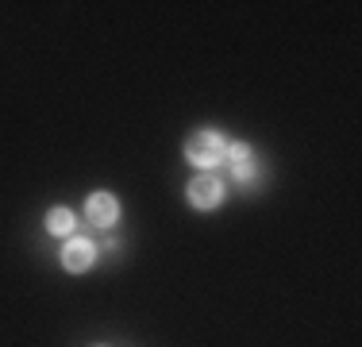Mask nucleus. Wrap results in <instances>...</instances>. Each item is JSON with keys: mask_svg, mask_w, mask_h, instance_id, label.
<instances>
[{"mask_svg": "<svg viewBox=\"0 0 362 347\" xmlns=\"http://www.w3.org/2000/svg\"><path fill=\"white\" fill-rule=\"evenodd\" d=\"M223 162L231 166V174H235L239 181H251L258 162H255V151L247 143H228V154H223Z\"/></svg>", "mask_w": 362, "mask_h": 347, "instance_id": "obj_5", "label": "nucleus"}, {"mask_svg": "<svg viewBox=\"0 0 362 347\" xmlns=\"http://www.w3.org/2000/svg\"><path fill=\"white\" fill-rule=\"evenodd\" d=\"M74 228H77V224H74L70 208H50V212H47V232H50V236H74Z\"/></svg>", "mask_w": 362, "mask_h": 347, "instance_id": "obj_6", "label": "nucleus"}, {"mask_svg": "<svg viewBox=\"0 0 362 347\" xmlns=\"http://www.w3.org/2000/svg\"><path fill=\"white\" fill-rule=\"evenodd\" d=\"M223 154H228L223 135H220V132H209V127H204V132H197V135L185 143V159L193 162L197 170H204V174L216 166V162H223Z\"/></svg>", "mask_w": 362, "mask_h": 347, "instance_id": "obj_1", "label": "nucleus"}, {"mask_svg": "<svg viewBox=\"0 0 362 347\" xmlns=\"http://www.w3.org/2000/svg\"><path fill=\"white\" fill-rule=\"evenodd\" d=\"M85 216H89V224H97V228H112V224L119 220V201L105 189H97V193H89V201H85Z\"/></svg>", "mask_w": 362, "mask_h": 347, "instance_id": "obj_4", "label": "nucleus"}, {"mask_svg": "<svg viewBox=\"0 0 362 347\" xmlns=\"http://www.w3.org/2000/svg\"><path fill=\"white\" fill-rule=\"evenodd\" d=\"M189 201H193L197 208H216L223 205V181L216 178V174H197L193 181H189Z\"/></svg>", "mask_w": 362, "mask_h": 347, "instance_id": "obj_2", "label": "nucleus"}, {"mask_svg": "<svg viewBox=\"0 0 362 347\" xmlns=\"http://www.w3.org/2000/svg\"><path fill=\"white\" fill-rule=\"evenodd\" d=\"M97 263V247H93V239H81V236H70L62 247V266L70 274H85L89 266Z\"/></svg>", "mask_w": 362, "mask_h": 347, "instance_id": "obj_3", "label": "nucleus"}]
</instances>
